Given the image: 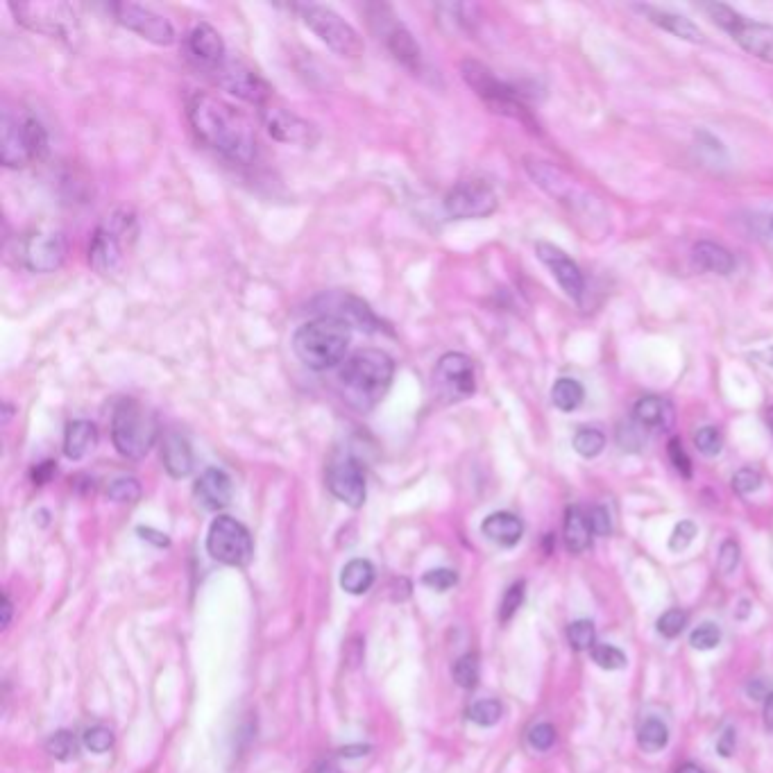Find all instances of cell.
Returning a JSON list of instances; mask_svg holds the SVG:
<instances>
[{
	"label": "cell",
	"mask_w": 773,
	"mask_h": 773,
	"mask_svg": "<svg viewBox=\"0 0 773 773\" xmlns=\"http://www.w3.org/2000/svg\"><path fill=\"white\" fill-rule=\"evenodd\" d=\"M66 259V239L57 232H35L21 241V261L32 273H55Z\"/></svg>",
	"instance_id": "cell-18"
},
{
	"label": "cell",
	"mask_w": 773,
	"mask_h": 773,
	"mask_svg": "<svg viewBox=\"0 0 773 773\" xmlns=\"http://www.w3.org/2000/svg\"><path fill=\"white\" fill-rule=\"evenodd\" d=\"M139 535H141L143 540L155 542L157 547H168V538H166V535H164V533H159V531H155V529H143V526H141Z\"/></svg>",
	"instance_id": "cell-56"
},
{
	"label": "cell",
	"mask_w": 773,
	"mask_h": 773,
	"mask_svg": "<svg viewBox=\"0 0 773 773\" xmlns=\"http://www.w3.org/2000/svg\"><path fill=\"white\" fill-rule=\"evenodd\" d=\"M637 744L644 753H658L669 744V728L660 719H647L637 733Z\"/></svg>",
	"instance_id": "cell-34"
},
{
	"label": "cell",
	"mask_w": 773,
	"mask_h": 773,
	"mask_svg": "<svg viewBox=\"0 0 773 773\" xmlns=\"http://www.w3.org/2000/svg\"><path fill=\"white\" fill-rule=\"evenodd\" d=\"M767 422H769V427H771V431H773V409L767 413Z\"/></svg>",
	"instance_id": "cell-62"
},
{
	"label": "cell",
	"mask_w": 773,
	"mask_h": 773,
	"mask_svg": "<svg viewBox=\"0 0 773 773\" xmlns=\"http://www.w3.org/2000/svg\"><path fill=\"white\" fill-rule=\"evenodd\" d=\"M590 656L601 669H608V671L624 669L626 662H628L624 656V651L613 647V644H594Z\"/></svg>",
	"instance_id": "cell-41"
},
{
	"label": "cell",
	"mask_w": 773,
	"mask_h": 773,
	"mask_svg": "<svg viewBox=\"0 0 773 773\" xmlns=\"http://www.w3.org/2000/svg\"><path fill=\"white\" fill-rule=\"evenodd\" d=\"M454 681L465 687V690H472V687H477L479 683V658L477 653H465L463 658H458L454 662Z\"/></svg>",
	"instance_id": "cell-37"
},
{
	"label": "cell",
	"mask_w": 773,
	"mask_h": 773,
	"mask_svg": "<svg viewBox=\"0 0 773 773\" xmlns=\"http://www.w3.org/2000/svg\"><path fill=\"white\" fill-rule=\"evenodd\" d=\"M195 497H198L207 511H223L232 501V479L227 477V472L218 470V467H209L195 481Z\"/></svg>",
	"instance_id": "cell-23"
},
{
	"label": "cell",
	"mask_w": 773,
	"mask_h": 773,
	"mask_svg": "<svg viewBox=\"0 0 773 773\" xmlns=\"http://www.w3.org/2000/svg\"><path fill=\"white\" fill-rule=\"evenodd\" d=\"M139 227L132 211L118 209L112 211L103 223L93 232L89 245V263L100 275H114L121 270L123 261L130 252L134 239H137Z\"/></svg>",
	"instance_id": "cell-5"
},
{
	"label": "cell",
	"mask_w": 773,
	"mask_h": 773,
	"mask_svg": "<svg viewBox=\"0 0 773 773\" xmlns=\"http://www.w3.org/2000/svg\"><path fill=\"white\" fill-rule=\"evenodd\" d=\"M678 773H705L701 767H696V764H683L681 769H678Z\"/></svg>",
	"instance_id": "cell-61"
},
{
	"label": "cell",
	"mask_w": 773,
	"mask_h": 773,
	"mask_svg": "<svg viewBox=\"0 0 773 773\" xmlns=\"http://www.w3.org/2000/svg\"><path fill=\"white\" fill-rule=\"evenodd\" d=\"M764 726H767L769 733H773V692L764 701Z\"/></svg>",
	"instance_id": "cell-57"
},
{
	"label": "cell",
	"mask_w": 773,
	"mask_h": 773,
	"mask_svg": "<svg viewBox=\"0 0 773 773\" xmlns=\"http://www.w3.org/2000/svg\"><path fill=\"white\" fill-rule=\"evenodd\" d=\"M322 300H325V307H329V311L322 313V316L338 318L347 322L350 327H361L365 331L379 329V320L372 316V311L365 307L361 300H356V297L331 295V297H322Z\"/></svg>",
	"instance_id": "cell-24"
},
{
	"label": "cell",
	"mask_w": 773,
	"mask_h": 773,
	"mask_svg": "<svg viewBox=\"0 0 773 773\" xmlns=\"http://www.w3.org/2000/svg\"><path fill=\"white\" fill-rule=\"evenodd\" d=\"M633 420L642 424L644 429H662L667 431L674 424V406L667 399L649 395L642 397L633 409Z\"/></svg>",
	"instance_id": "cell-28"
},
{
	"label": "cell",
	"mask_w": 773,
	"mask_h": 773,
	"mask_svg": "<svg viewBox=\"0 0 773 773\" xmlns=\"http://www.w3.org/2000/svg\"><path fill=\"white\" fill-rule=\"evenodd\" d=\"M458 581L456 572H452V569H431V572L424 574L422 583L429 585L431 590H438V592H445L449 588H454Z\"/></svg>",
	"instance_id": "cell-51"
},
{
	"label": "cell",
	"mask_w": 773,
	"mask_h": 773,
	"mask_svg": "<svg viewBox=\"0 0 773 773\" xmlns=\"http://www.w3.org/2000/svg\"><path fill=\"white\" fill-rule=\"evenodd\" d=\"M522 601H524V583L520 581V583L511 585V588H508L504 594V601H501V606H499L501 622H508V619L517 613V608L522 606Z\"/></svg>",
	"instance_id": "cell-47"
},
{
	"label": "cell",
	"mask_w": 773,
	"mask_h": 773,
	"mask_svg": "<svg viewBox=\"0 0 773 773\" xmlns=\"http://www.w3.org/2000/svg\"><path fill=\"white\" fill-rule=\"evenodd\" d=\"M719 642H721V631H719V626L712 624V622H705L701 626H696L694 631H692V635H690V644H692L694 649H699V651L715 649Z\"/></svg>",
	"instance_id": "cell-43"
},
{
	"label": "cell",
	"mask_w": 773,
	"mask_h": 773,
	"mask_svg": "<svg viewBox=\"0 0 773 773\" xmlns=\"http://www.w3.org/2000/svg\"><path fill=\"white\" fill-rule=\"evenodd\" d=\"M694 538H696V524L690 522V520L678 522L674 533H671V538H669V549L671 551H683V549H687V547L692 545Z\"/></svg>",
	"instance_id": "cell-48"
},
{
	"label": "cell",
	"mask_w": 773,
	"mask_h": 773,
	"mask_svg": "<svg viewBox=\"0 0 773 773\" xmlns=\"http://www.w3.org/2000/svg\"><path fill=\"white\" fill-rule=\"evenodd\" d=\"M694 263L701 270H708V273H717V275H730L735 270V257L730 254L724 245H717L712 241H701L694 245L692 250Z\"/></svg>",
	"instance_id": "cell-29"
},
{
	"label": "cell",
	"mask_w": 773,
	"mask_h": 773,
	"mask_svg": "<svg viewBox=\"0 0 773 773\" xmlns=\"http://www.w3.org/2000/svg\"><path fill=\"white\" fill-rule=\"evenodd\" d=\"M186 57L207 73H216L225 64L227 50L225 41L218 35V30L211 28L209 23H195L184 41Z\"/></svg>",
	"instance_id": "cell-20"
},
{
	"label": "cell",
	"mask_w": 773,
	"mask_h": 773,
	"mask_svg": "<svg viewBox=\"0 0 773 773\" xmlns=\"http://www.w3.org/2000/svg\"><path fill=\"white\" fill-rule=\"evenodd\" d=\"M3 613H5V617H3V626H10V619H12V601H10V597H7V594H5V599H3Z\"/></svg>",
	"instance_id": "cell-59"
},
{
	"label": "cell",
	"mask_w": 773,
	"mask_h": 773,
	"mask_svg": "<svg viewBox=\"0 0 773 773\" xmlns=\"http://www.w3.org/2000/svg\"><path fill=\"white\" fill-rule=\"evenodd\" d=\"M567 640L576 651H592L594 647V624L590 619H579V622L569 624Z\"/></svg>",
	"instance_id": "cell-42"
},
{
	"label": "cell",
	"mask_w": 773,
	"mask_h": 773,
	"mask_svg": "<svg viewBox=\"0 0 773 773\" xmlns=\"http://www.w3.org/2000/svg\"><path fill=\"white\" fill-rule=\"evenodd\" d=\"M186 116L195 137L218 155L236 164H250L257 155V132L252 121L227 100L198 91L189 98Z\"/></svg>",
	"instance_id": "cell-1"
},
{
	"label": "cell",
	"mask_w": 773,
	"mask_h": 773,
	"mask_svg": "<svg viewBox=\"0 0 773 773\" xmlns=\"http://www.w3.org/2000/svg\"><path fill=\"white\" fill-rule=\"evenodd\" d=\"M717 749L721 755H724V758H730V755H733V751H735V730L733 728H726V733L719 737Z\"/></svg>",
	"instance_id": "cell-55"
},
{
	"label": "cell",
	"mask_w": 773,
	"mask_h": 773,
	"mask_svg": "<svg viewBox=\"0 0 773 773\" xmlns=\"http://www.w3.org/2000/svg\"><path fill=\"white\" fill-rule=\"evenodd\" d=\"M588 522H590V529L594 535H610V531H613V520H610L608 508H603V506L592 508L590 515H588Z\"/></svg>",
	"instance_id": "cell-54"
},
{
	"label": "cell",
	"mask_w": 773,
	"mask_h": 773,
	"mask_svg": "<svg viewBox=\"0 0 773 773\" xmlns=\"http://www.w3.org/2000/svg\"><path fill=\"white\" fill-rule=\"evenodd\" d=\"M590 522L579 506H569L565 513V545L572 554H581L590 547Z\"/></svg>",
	"instance_id": "cell-31"
},
{
	"label": "cell",
	"mask_w": 773,
	"mask_h": 773,
	"mask_svg": "<svg viewBox=\"0 0 773 773\" xmlns=\"http://www.w3.org/2000/svg\"><path fill=\"white\" fill-rule=\"evenodd\" d=\"M307 28L316 35L322 44L334 50L336 55L356 59L363 53V39L341 14L325 5H302L297 7Z\"/></svg>",
	"instance_id": "cell-9"
},
{
	"label": "cell",
	"mask_w": 773,
	"mask_h": 773,
	"mask_svg": "<svg viewBox=\"0 0 773 773\" xmlns=\"http://www.w3.org/2000/svg\"><path fill=\"white\" fill-rule=\"evenodd\" d=\"M762 486V477L758 470H751V467H744V470L735 472L733 477V488L739 495H751V492L760 490Z\"/></svg>",
	"instance_id": "cell-50"
},
{
	"label": "cell",
	"mask_w": 773,
	"mask_h": 773,
	"mask_svg": "<svg viewBox=\"0 0 773 773\" xmlns=\"http://www.w3.org/2000/svg\"><path fill=\"white\" fill-rule=\"evenodd\" d=\"M461 75L467 82V87L477 93L492 112L515 118V121L529 125L531 130L538 127V123L533 121L531 112L522 103L520 93H517L513 87H508L506 82H501L497 75L488 69V66H483L481 62H474V59H465L461 64Z\"/></svg>",
	"instance_id": "cell-8"
},
{
	"label": "cell",
	"mask_w": 773,
	"mask_h": 773,
	"mask_svg": "<svg viewBox=\"0 0 773 773\" xmlns=\"http://www.w3.org/2000/svg\"><path fill=\"white\" fill-rule=\"evenodd\" d=\"M370 751V746H347V749L341 751L343 758H356V755H365Z\"/></svg>",
	"instance_id": "cell-58"
},
{
	"label": "cell",
	"mask_w": 773,
	"mask_h": 773,
	"mask_svg": "<svg viewBox=\"0 0 773 773\" xmlns=\"http://www.w3.org/2000/svg\"><path fill=\"white\" fill-rule=\"evenodd\" d=\"M501 715H504V708H501V703L495 699L477 701L470 710H467V717H470L474 724L486 726V728L495 726L497 721L501 719Z\"/></svg>",
	"instance_id": "cell-38"
},
{
	"label": "cell",
	"mask_w": 773,
	"mask_h": 773,
	"mask_svg": "<svg viewBox=\"0 0 773 773\" xmlns=\"http://www.w3.org/2000/svg\"><path fill=\"white\" fill-rule=\"evenodd\" d=\"M481 531L499 547H515L524 535V524L517 515L501 511L488 515L481 524Z\"/></svg>",
	"instance_id": "cell-27"
},
{
	"label": "cell",
	"mask_w": 773,
	"mask_h": 773,
	"mask_svg": "<svg viewBox=\"0 0 773 773\" xmlns=\"http://www.w3.org/2000/svg\"><path fill=\"white\" fill-rule=\"evenodd\" d=\"M84 744L93 753H105L114 746V733L105 726H93L84 733Z\"/></svg>",
	"instance_id": "cell-46"
},
{
	"label": "cell",
	"mask_w": 773,
	"mask_h": 773,
	"mask_svg": "<svg viewBox=\"0 0 773 773\" xmlns=\"http://www.w3.org/2000/svg\"><path fill=\"white\" fill-rule=\"evenodd\" d=\"M157 438V420L152 418L146 406L132 397L121 399L116 404L112 415V440L118 454L130 458V461H141L155 447Z\"/></svg>",
	"instance_id": "cell-6"
},
{
	"label": "cell",
	"mask_w": 773,
	"mask_h": 773,
	"mask_svg": "<svg viewBox=\"0 0 773 773\" xmlns=\"http://www.w3.org/2000/svg\"><path fill=\"white\" fill-rule=\"evenodd\" d=\"M46 749L53 758L69 762L78 755L80 746H78V739H75V735L69 733V730H57L55 735H50V739L46 742Z\"/></svg>",
	"instance_id": "cell-35"
},
{
	"label": "cell",
	"mask_w": 773,
	"mask_h": 773,
	"mask_svg": "<svg viewBox=\"0 0 773 773\" xmlns=\"http://www.w3.org/2000/svg\"><path fill=\"white\" fill-rule=\"evenodd\" d=\"M529 742L535 751H549L556 742V728L551 724H538L531 728Z\"/></svg>",
	"instance_id": "cell-52"
},
{
	"label": "cell",
	"mask_w": 773,
	"mask_h": 773,
	"mask_svg": "<svg viewBox=\"0 0 773 773\" xmlns=\"http://www.w3.org/2000/svg\"><path fill=\"white\" fill-rule=\"evenodd\" d=\"M377 16L372 21H375V28H379V39L384 41V46L388 48V53L393 55L399 64L404 66L406 71L411 73H420L422 69V50L418 46V41L413 39V35L409 32V28L406 25L395 19L393 12H390V16H386V7H377Z\"/></svg>",
	"instance_id": "cell-17"
},
{
	"label": "cell",
	"mask_w": 773,
	"mask_h": 773,
	"mask_svg": "<svg viewBox=\"0 0 773 773\" xmlns=\"http://www.w3.org/2000/svg\"><path fill=\"white\" fill-rule=\"evenodd\" d=\"M719 572L721 574H733L737 565H739V545L735 540H726L719 549V558H717Z\"/></svg>",
	"instance_id": "cell-53"
},
{
	"label": "cell",
	"mask_w": 773,
	"mask_h": 773,
	"mask_svg": "<svg viewBox=\"0 0 773 773\" xmlns=\"http://www.w3.org/2000/svg\"><path fill=\"white\" fill-rule=\"evenodd\" d=\"M112 12L123 28L137 32L141 39L150 41V44L171 46L175 41L173 23L164 14L152 10V7L137 3H114Z\"/></svg>",
	"instance_id": "cell-16"
},
{
	"label": "cell",
	"mask_w": 773,
	"mask_h": 773,
	"mask_svg": "<svg viewBox=\"0 0 773 773\" xmlns=\"http://www.w3.org/2000/svg\"><path fill=\"white\" fill-rule=\"evenodd\" d=\"M524 168L542 191L565 207L567 214L574 218V223L585 234V239H603L606 236V209H603L597 195H592L579 180H574L560 166L538 157H524Z\"/></svg>",
	"instance_id": "cell-2"
},
{
	"label": "cell",
	"mask_w": 773,
	"mask_h": 773,
	"mask_svg": "<svg viewBox=\"0 0 773 773\" xmlns=\"http://www.w3.org/2000/svg\"><path fill=\"white\" fill-rule=\"evenodd\" d=\"M316 773H341V769H338L334 762H322L316 769Z\"/></svg>",
	"instance_id": "cell-60"
},
{
	"label": "cell",
	"mask_w": 773,
	"mask_h": 773,
	"mask_svg": "<svg viewBox=\"0 0 773 773\" xmlns=\"http://www.w3.org/2000/svg\"><path fill=\"white\" fill-rule=\"evenodd\" d=\"M583 397H585V390L581 386V381L576 379H558L554 388H551V402H554L556 409L565 411V413H572L579 409V406L583 404Z\"/></svg>",
	"instance_id": "cell-33"
},
{
	"label": "cell",
	"mask_w": 773,
	"mask_h": 773,
	"mask_svg": "<svg viewBox=\"0 0 773 773\" xmlns=\"http://www.w3.org/2000/svg\"><path fill=\"white\" fill-rule=\"evenodd\" d=\"M261 121L266 125L268 134L279 143H291V146H311L318 141L316 125L304 121L293 112L282 107H263Z\"/></svg>",
	"instance_id": "cell-19"
},
{
	"label": "cell",
	"mask_w": 773,
	"mask_h": 773,
	"mask_svg": "<svg viewBox=\"0 0 773 773\" xmlns=\"http://www.w3.org/2000/svg\"><path fill=\"white\" fill-rule=\"evenodd\" d=\"M96 440V424L89 420H73L64 433V454L73 458V461H80V458L87 456L91 449L96 447Z\"/></svg>",
	"instance_id": "cell-30"
},
{
	"label": "cell",
	"mask_w": 773,
	"mask_h": 773,
	"mask_svg": "<svg viewBox=\"0 0 773 773\" xmlns=\"http://www.w3.org/2000/svg\"><path fill=\"white\" fill-rule=\"evenodd\" d=\"M535 254H538V259L551 270V275H554L558 286L563 288V291L572 297V300L579 302L583 297V291H585V279H583L581 268L576 266V263L569 259L563 250L556 248V245H551V243L535 245Z\"/></svg>",
	"instance_id": "cell-22"
},
{
	"label": "cell",
	"mask_w": 773,
	"mask_h": 773,
	"mask_svg": "<svg viewBox=\"0 0 773 773\" xmlns=\"http://www.w3.org/2000/svg\"><path fill=\"white\" fill-rule=\"evenodd\" d=\"M685 624H687V615L683 613V610L671 608L658 619V633L662 637H667V640H674V637L683 633Z\"/></svg>",
	"instance_id": "cell-45"
},
{
	"label": "cell",
	"mask_w": 773,
	"mask_h": 773,
	"mask_svg": "<svg viewBox=\"0 0 773 773\" xmlns=\"http://www.w3.org/2000/svg\"><path fill=\"white\" fill-rule=\"evenodd\" d=\"M694 445L703 456H717L721 452V447H724V438H721L719 429L703 427V429L696 431Z\"/></svg>",
	"instance_id": "cell-44"
},
{
	"label": "cell",
	"mask_w": 773,
	"mask_h": 773,
	"mask_svg": "<svg viewBox=\"0 0 773 773\" xmlns=\"http://www.w3.org/2000/svg\"><path fill=\"white\" fill-rule=\"evenodd\" d=\"M395 377V361L381 350L352 354L338 372L345 402L356 411H370L386 397Z\"/></svg>",
	"instance_id": "cell-3"
},
{
	"label": "cell",
	"mask_w": 773,
	"mask_h": 773,
	"mask_svg": "<svg viewBox=\"0 0 773 773\" xmlns=\"http://www.w3.org/2000/svg\"><path fill=\"white\" fill-rule=\"evenodd\" d=\"M644 429L642 424H637L635 420L631 422H622L617 429V443L619 447L624 449V452H631V454H637L640 449L644 447V440H647V436H644Z\"/></svg>",
	"instance_id": "cell-39"
},
{
	"label": "cell",
	"mask_w": 773,
	"mask_h": 773,
	"mask_svg": "<svg viewBox=\"0 0 773 773\" xmlns=\"http://www.w3.org/2000/svg\"><path fill=\"white\" fill-rule=\"evenodd\" d=\"M161 461H164L166 472L173 479H184L193 472V452L189 440L180 433H166L164 445H161Z\"/></svg>",
	"instance_id": "cell-26"
},
{
	"label": "cell",
	"mask_w": 773,
	"mask_h": 773,
	"mask_svg": "<svg viewBox=\"0 0 773 773\" xmlns=\"http://www.w3.org/2000/svg\"><path fill=\"white\" fill-rule=\"evenodd\" d=\"M606 447V436L599 429H590L583 427L576 431L574 436V449L579 452L583 458H594L603 452Z\"/></svg>",
	"instance_id": "cell-36"
},
{
	"label": "cell",
	"mask_w": 773,
	"mask_h": 773,
	"mask_svg": "<svg viewBox=\"0 0 773 773\" xmlns=\"http://www.w3.org/2000/svg\"><path fill=\"white\" fill-rule=\"evenodd\" d=\"M3 137V164L7 168H25L35 161H41L48 152V134L35 116L5 109L3 127H0Z\"/></svg>",
	"instance_id": "cell-7"
},
{
	"label": "cell",
	"mask_w": 773,
	"mask_h": 773,
	"mask_svg": "<svg viewBox=\"0 0 773 773\" xmlns=\"http://www.w3.org/2000/svg\"><path fill=\"white\" fill-rule=\"evenodd\" d=\"M327 486L331 495L350 508H361L365 504V472L354 458H341L329 467Z\"/></svg>",
	"instance_id": "cell-21"
},
{
	"label": "cell",
	"mask_w": 773,
	"mask_h": 773,
	"mask_svg": "<svg viewBox=\"0 0 773 773\" xmlns=\"http://www.w3.org/2000/svg\"><path fill=\"white\" fill-rule=\"evenodd\" d=\"M635 10L642 12L647 16L649 23L658 25L660 30L669 32V35H674L683 41H692V44H703V32L699 30V25H694L687 16L660 10V7H651V5H637Z\"/></svg>",
	"instance_id": "cell-25"
},
{
	"label": "cell",
	"mask_w": 773,
	"mask_h": 773,
	"mask_svg": "<svg viewBox=\"0 0 773 773\" xmlns=\"http://www.w3.org/2000/svg\"><path fill=\"white\" fill-rule=\"evenodd\" d=\"M375 583V567L370 560L354 558L343 567L341 572V588L350 594H363Z\"/></svg>",
	"instance_id": "cell-32"
},
{
	"label": "cell",
	"mask_w": 773,
	"mask_h": 773,
	"mask_svg": "<svg viewBox=\"0 0 773 773\" xmlns=\"http://www.w3.org/2000/svg\"><path fill=\"white\" fill-rule=\"evenodd\" d=\"M771 232H773V216H771Z\"/></svg>",
	"instance_id": "cell-63"
},
{
	"label": "cell",
	"mask_w": 773,
	"mask_h": 773,
	"mask_svg": "<svg viewBox=\"0 0 773 773\" xmlns=\"http://www.w3.org/2000/svg\"><path fill=\"white\" fill-rule=\"evenodd\" d=\"M352 343V327L329 316L304 322L293 336V352L309 370L336 368Z\"/></svg>",
	"instance_id": "cell-4"
},
{
	"label": "cell",
	"mask_w": 773,
	"mask_h": 773,
	"mask_svg": "<svg viewBox=\"0 0 773 773\" xmlns=\"http://www.w3.org/2000/svg\"><path fill=\"white\" fill-rule=\"evenodd\" d=\"M207 551L218 563L243 567L252 558V535L245 526L229 515H220L209 526Z\"/></svg>",
	"instance_id": "cell-13"
},
{
	"label": "cell",
	"mask_w": 773,
	"mask_h": 773,
	"mask_svg": "<svg viewBox=\"0 0 773 773\" xmlns=\"http://www.w3.org/2000/svg\"><path fill=\"white\" fill-rule=\"evenodd\" d=\"M667 454H669L671 465H674L676 470L681 472L685 479H690L692 477V461H690V456H687V452L683 449L681 440L671 438L669 445H667Z\"/></svg>",
	"instance_id": "cell-49"
},
{
	"label": "cell",
	"mask_w": 773,
	"mask_h": 773,
	"mask_svg": "<svg viewBox=\"0 0 773 773\" xmlns=\"http://www.w3.org/2000/svg\"><path fill=\"white\" fill-rule=\"evenodd\" d=\"M14 19L25 28L50 39L78 37V14L69 3H10Z\"/></svg>",
	"instance_id": "cell-11"
},
{
	"label": "cell",
	"mask_w": 773,
	"mask_h": 773,
	"mask_svg": "<svg viewBox=\"0 0 773 773\" xmlns=\"http://www.w3.org/2000/svg\"><path fill=\"white\" fill-rule=\"evenodd\" d=\"M107 497L118 504H132L141 497V483L132 477H118L107 486Z\"/></svg>",
	"instance_id": "cell-40"
},
{
	"label": "cell",
	"mask_w": 773,
	"mask_h": 773,
	"mask_svg": "<svg viewBox=\"0 0 773 773\" xmlns=\"http://www.w3.org/2000/svg\"><path fill=\"white\" fill-rule=\"evenodd\" d=\"M214 80L220 89H225L232 96L245 100V103L257 105V107H266L270 96H273V89L270 84L261 78V75L250 69L248 64L239 62V59H225V64L214 73Z\"/></svg>",
	"instance_id": "cell-15"
},
{
	"label": "cell",
	"mask_w": 773,
	"mask_h": 773,
	"mask_svg": "<svg viewBox=\"0 0 773 773\" xmlns=\"http://www.w3.org/2000/svg\"><path fill=\"white\" fill-rule=\"evenodd\" d=\"M703 10L710 14L719 28H724L746 53L762 59V62L773 64V25L749 21L746 16L735 12L733 7L721 3H708Z\"/></svg>",
	"instance_id": "cell-10"
},
{
	"label": "cell",
	"mask_w": 773,
	"mask_h": 773,
	"mask_svg": "<svg viewBox=\"0 0 773 773\" xmlns=\"http://www.w3.org/2000/svg\"><path fill=\"white\" fill-rule=\"evenodd\" d=\"M499 198L486 180H463L458 182L445 198V211L456 220L486 218L495 214Z\"/></svg>",
	"instance_id": "cell-14"
},
{
	"label": "cell",
	"mask_w": 773,
	"mask_h": 773,
	"mask_svg": "<svg viewBox=\"0 0 773 773\" xmlns=\"http://www.w3.org/2000/svg\"><path fill=\"white\" fill-rule=\"evenodd\" d=\"M433 390L445 404L465 402L477 390V372L470 356L461 352H447L433 368Z\"/></svg>",
	"instance_id": "cell-12"
}]
</instances>
